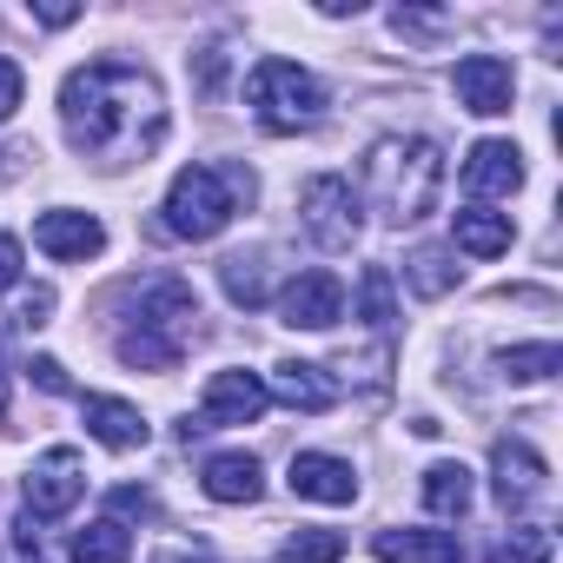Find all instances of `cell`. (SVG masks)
Returning <instances> with one entry per match:
<instances>
[{
	"instance_id": "603a6c76",
	"label": "cell",
	"mask_w": 563,
	"mask_h": 563,
	"mask_svg": "<svg viewBox=\"0 0 563 563\" xmlns=\"http://www.w3.org/2000/svg\"><path fill=\"white\" fill-rule=\"evenodd\" d=\"M563 365V352L550 345V339H537V345H510V352H497V372L510 378V385H537V378H550Z\"/></svg>"
},
{
	"instance_id": "277c9868",
	"label": "cell",
	"mask_w": 563,
	"mask_h": 563,
	"mask_svg": "<svg viewBox=\"0 0 563 563\" xmlns=\"http://www.w3.org/2000/svg\"><path fill=\"white\" fill-rule=\"evenodd\" d=\"M192 319H199V299L186 278H159V286L140 299V325L120 339V365L133 372H173L192 345Z\"/></svg>"
},
{
	"instance_id": "cb8c5ba5",
	"label": "cell",
	"mask_w": 563,
	"mask_h": 563,
	"mask_svg": "<svg viewBox=\"0 0 563 563\" xmlns=\"http://www.w3.org/2000/svg\"><path fill=\"white\" fill-rule=\"evenodd\" d=\"M258 265H265V258H245V252H232V258L219 265L225 299H232V306H245V312H252V306H265V272H258Z\"/></svg>"
},
{
	"instance_id": "ffe728a7",
	"label": "cell",
	"mask_w": 563,
	"mask_h": 563,
	"mask_svg": "<svg viewBox=\"0 0 563 563\" xmlns=\"http://www.w3.org/2000/svg\"><path fill=\"white\" fill-rule=\"evenodd\" d=\"M471 497H477V484H471V471L464 464H431L424 471V510H438V517H464L471 510Z\"/></svg>"
},
{
	"instance_id": "9c48e42d",
	"label": "cell",
	"mask_w": 563,
	"mask_h": 563,
	"mask_svg": "<svg viewBox=\"0 0 563 563\" xmlns=\"http://www.w3.org/2000/svg\"><path fill=\"white\" fill-rule=\"evenodd\" d=\"M451 93H457L464 113L497 120V113H510V100H517V74H510V60H497V54H471V60H457Z\"/></svg>"
},
{
	"instance_id": "83f0119b",
	"label": "cell",
	"mask_w": 563,
	"mask_h": 563,
	"mask_svg": "<svg viewBox=\"0 0 563 563\" xmlns=\"http://www.w3.org/2000/svg\"><path fill=\"white\" fill-rule=\"evenodd\" d=\"M21 93H27V74H21V60H8V54H0V120H14V113H21Z\"/></svg>"
},
{
	"instance_id": "30bf717a",
	"label": "cell",
	"mask_w": 563,
	"mask_h": 563,
	"mask_svg": "<svg viewBox=\"0 0 563 563\" xmlns=\"http://www.w3.org/2000/svg\"><path fill=\"white\" fill-rule=\"evenodd\" d=\"M87 490V464L80 451H47L34 471H27V517H67Z\"/></svg>"
},
{
	"instance_id": "2e32d148",
	"label": "cell",
	"mask_w": 563,
	"mask_h": 563,
	"mask_svg": "<svg viewBox=\"0 0 563 563\" xmlns=\"http://www.w3.org/2000/svg\"><path fill=\"white\" fill-rule=\"evenodd\" d=\"M80 411H87V431H93L107 451H140V444L153 438V424H146L140 405H126V398H80Z\"/></svg>"
},
{
	"instance_id": "f1b7e54d",
	"label": "cell",
	"mask_w": 563,
	"mask_h": 563,
	"mask_svg": "<svg viewBox=\"0 0 563 563\" xmlns=\"http://www.w3.org/2000/svg\"><path fill=\"white\" fill-rule=\"evenodd\" d=\"M27 372H34V385H41V391H54V398H74V378H67V365H60V358H34Z\"/></svg>"
},
{
	"instance_id": "836d02e7",
	"label": "cell",
	"mask_w": 563,
	"mask_h": 563,
	"mask_svg": "<svg viewBox=\"0 0 563 563\" xmlns=\"http://www.w3.org/2000/svg\"><path fill=\"white\" fill-rule=\"evenodd\" d=\"M0 424H8V372H0Z\"/></svg>"
},
{
	"instance_id": "8fae6325",
	"label": "cell",
	"mask_w": 563,
	"mask_h": 563,
	"mask_svg": "<svg viewBox=\"0 0 563 563\" xmlns=\"http://www.w3.org/2000/svg\"><path fill=\"white\" fill-rule=\"evenodd\" d=\"M490 471H497V504L504 510H530L543 490H550V464L523 444V438H504L490 451Z\"/></svg>"
},
{
	"instance_id": "7a4b0ae2",
	"label": "cell",
	"mask_w": 563,
	"mask_h": 563,
	"mask_svg": "<svg viewBox=\"0 0 563 563\" xmlns=\"http://www.w3.org/2000/svg\"><path fill=\"white\" fill-rule=\"evenodd\" d=\"M438 192H444V153H438L431 140L391 133V140H378V146L365 153V199H372L391 225H418V219L438 206Z\"/></svg>"
},
{
	"instance_id": "f546056e",
	"label": "cell",
	"mask_w": 563,
	"mask_h": 563,
	"mask_svg": "<svg viewBox=\"0 0 563 563\" xmlns=\"http://www.w3.org/2000/svg\"><path fill=\"white\" fill-rule=\"evenodd\" d=\"M21 265H27L21 239H8V232H0V292H8V286H21Z\"/></svg>"
},
{
	"instance_id": "4fadbf2b",
	"label": "cell",
	"mask_w": 563,
	"mask_h": 563,
	"mask_svg": "<svg viewBox=\"0 0 563 563\" xmlns=\"http://www.w3.org/2000/svg\"><path fill=\"white\" fill-rule=\"evenodd\" d=\"M265 391H272L278 405L306 411V418H319V411H332V405H339V378H332L325 365H299V358H286V365H278Z\"/></svg>"
},
{
	"instance_id": "7c38bea8",
	"label": "cell",
	"mask_w": 563,
	"mask_h": 563,
	"mask_svg": "<svg viewBox=\"0 0 563 563\" xmlns=\"http://www.w3.org/2000/svg\"><path fill=\"white\" fill-rule=\"evenodd\" d=\"M286 484L299 497H312V504H352L358 497V471L345 457H332V451H299L292 471H286Z\"/></svg>"
},
{
	"instance_id": "e0dca14e",
	"label": "cell",
	"mask_w": 563,
	"mask_h": 563,
	"mask_svg": "<svg viewBox=\"0 0 563 563\" xmlns=\"http://www.w3.org/2000/svg\"><path fill=\"white\" fill-rule=\"evenodd\" d=\"M199 484H206L212 504H258V490H265L252 451H219V457H206V477H199Z\"/></svg>"
},
{
	"instance_id": "8992f818",
	"label": "cell",
	"mask_w": 563,
	"mask_h": 563,
	"mask_svg": "<svg viewBox=\"0 0 563 563\" xmlns=\"http://www.w3.org/2000/svg\"><path fill=\"white\" fill-rule=\"evenodd\" d=\"M299 225L325 245V252H345L352 239H358V192H352V179L345 173H319V179H306L299 186Z\"/></svg>"
},
{
	"instance_id": "5b68a950",
	"label": "cell",
	"mask_w": 563,
	"mask_h": 563,
	"mask_svg": "<svg viewBox=\"0 0 563 563\" xmlns=\"http://www.w3.org/2000/svg\"><path fill=\"white\" fill-rule=\"evenodd\" d=\"M245 100L265 133H312L325 120V87L299 60H258L245 74Z\"/></svg>"
},
{
	"instance_id": "484cf974",
	"label": "cell",
	"mask_w": 563,
	"mask_h": 563,
	"mask_svg": "<svg viewBox=\"0 0 563 563\" xmlns=\"http://www.w3.org/2000/svg\"><path fill=\"white\" fill-rule=\"evenodd\" d=\"M358 319L372 325V332H385L398 312H391V272L385 265H365L358 272Z\"/></svg>"
},
{
	"instance_id": "6da1fadb",
	"label": "cell",
	"mask_w": 563,
	"mask_h": 563,
	"mask_svg": "<svg viewBox=\"0 0 563 563\" xmlns=\"http://www.w3.org/2000/svg\"><path fill=\"white\" fill-rule=\"evenodd\" d=\"M60 120H67V140L80 153H93L107 166H126V159H146L166 140V93L146 67L87 60L60 87Z\"/></svg>"
},
{
	"instance_id": "5bb4252c",
	"label": "cell",
	"mask_w": 563,
	"mask_h": 563,
	"mask_svg": "<svg viewBox=\"0 0 563 563\" xmlns=\"http://www.w3.org/2000/svg\"><path fill=\"white\" fill-rule=\"evenodd\" d=\"M464 186L484 192V199H510L523 186V153L510 140H477L471 159H464Z\"/></svg>"
},
{
	"instance_id": "ac0fdd59",
	"label": "cell",
	"mask_w": 563,
	"mask_h": 563,
	"mask_svg": "<svg viewBox=\"0 0 563 563\" xmlns=\"http://www.w3.org/2000/svg\"><path fill=\"white\" fill-rule=\"evenodd\" d=\"M378 563H464V543L451 530H378Z\"/></svg>"
},
{
	"instance_id": "d6a6232c",
	"label": "cell",
	"mask_w": 563,
	"mask_h": 563,
	"mask_svg": "<svg viewBox=\"0 0 563 563\" xmlns=\"http://www.w3.org/2000/svg\"><path fill=\"white\" fill-rule=\"evenodd\" d=\"M159 563H212V556H186V550H166Z\"/></svg>"
},
{
	"instance_id": "1f68e13d",
	"label": "cell",
	"mask_w": 563,
	"mask_h": 563,
	"mask_svg": "<svg viewBox=\"0 0 563 563\" xmlns=\"http://www.w3.org/2000/svg\"><path fill=\"white\" fill-rule=\"evenodd\" d=\"M41 14V27H67V21H80V8H34Z\"/></svg>"
},
{
	"instance_id": "4316f807",
	"label": "cell",
	"mask_w": 563,
	"mask_h": 563,
	"mask_svg": "<svg viewBox=\"0 0 563 563\" xmlns=\"http://www.w3.org/2000/svg\"><path fill=\"white\" fill-rule=\"evenodd\" d=\"M339 556H345L339 530H292L286 550H278V563H339Z\"/></svg>"
},
{
	"instance_id": "ba28073f",
	"label": "cell",
	"mask_w": 563,
	"mask_h": 563,
	"mask_svg": "<svg viewBox=\"0 0 563 563\" xmlns=\"http://www.w3.org/2000/svg\"><path fill=\"white\" fill-rule=\"evenodd\" d=\"M278 312H286V325L292 332H332L339 319H345V278L339 272H299L292 286H286V299H278Z\"/></svg>"
},
{
	"instance_id": "d4e9b609",
	"label": "cell",
	"mask_w": 563,
	"mask_h": 563,
	"mask_svg": "<svg viewBox=\"0 0 563 563\" xmlns=\"http://www.w3.org/2000/svg\"><path fill=\"white\" fill-rule=\"evenodd\" d=\"M550 556H556V537L543 523H523V530L490 543V563H550Z\"/></svg>"
},
{
	"instance_id": "44dd1931",
	"label": "cell",
	"mask_w": 563,
	"mask_h": 563,
	"mask_svg": "<svg viewBox=\"0 0 563 563\" xmlns=\"http://www.w3.org/2000/svg\"><path fill=\"white\" fill-rule=\"evenodd\" d=\"M74 563H133V530L120 517H100L74 530Z\"/></svg>"
},
{
	"instance_id": "4dcf8cb0",
	"label": "cell",
	"mask_w": 563,
	"mask_h": 563,
	"mask_svg": "<svg viewBox=\"0 0 563 563\" xmlns=\"http://www.w3.org/2000/svg\"><path fill=\"white\" fill-rule=\"evenodd\" d=\"M113 510H120V517H153V490L120 484V490H113Z\"/></svg>"
},
{
	"instance_id": "9a60e30c",
	"label": "cell",
	"mask_w": 563,
	"mask_h": 563,
	"mask_svg": "<svg viewBox=\"0 0 563 563\" xmlns=\"http://www.w3.org/2000/svg\"><path fill=\"white\" fill-rule=\"evenodd\" d=\"M34 245H41L47 258H93V252L107 245V225H100L93 212H41Z\"/></svg>"
},
{
	"instance_id": "7402d4cb",
	"label": "cell",
	"mask_w": 563,
	"mask_h": 563,
	"mask_svg": "<svg viewBox=\"0 0 563 563\" xmlns=\"http://www.w3.org/2000/svg\"><path fill=\"white\" fill-rule=\"evenodd\" d=\"M405 278H411V292H418V299H444V292L457 286V265H451L444 245H418L411 265H405Z\"/></svg>"
},
{
	"instance_id": "52a82bcc",
	"label": "cell",
	"mask_w": 563,
	"mask_h": 563,
	"mask_svg": "<svg viewBox=\"0 0 563 563\" xmlns=\"http://www.w3.org/2000/svg\"><path fill=\"white\" fill-rule=\"evenodd\" d=\"M265 405H272V391H265V378H258V372H212V378H206L199 424L186 418V424H179V438H192V431H219V424H252Z\"/></svg>"
},
{
	"instance_id": "d6986e66",
	"label": "cell",
	"mask_w": 563,
	"mask_h": 563,
	"mask_svg": "<svg viewBox=\"0 0 563 563\" xmlns=\"http://www.w3.org/2000/svg\"><path fill=\"white\" fill-rule=\"evenodd\" d=\"M451 239H457V252H471V258H504L510 252V212H484V206H464L457 219H451Z\"/></svg>"
},
{
	"instance_id": "3957f363",
	"label": "cell",
	"mask_w": 563,
	"mask_h": 563,
	"mask_svg": "<svg viewBox=\"0 0 563 563\" xmlns=\"http://www.w3.org/2000/svg\"><path fill=\"white\" fill-rule=\"evenodd\" d=\"M239 199L252 206V173L245 166H186V173H173V186H166V232L173 239H219L225 225H232V212H239Z\"/></svg>"
}]
</instances>
